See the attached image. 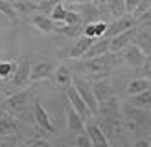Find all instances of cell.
<instances>
[{
  "mask_svg": "<svg viewBox=\"0 0 151 147\" xmlns=\"http://www.w3.org/2000/svg\"><path fill=\"white\" fill-rule=\"evenodd\" d=\"M32 98H33L32 88H20V90H15L13 94L7 96L2 105L6 107V110L11 116H22L28 112V107L33 103Z\"/></svg>",
  "mask_w": 151,
  "mask_h": 147,
  "instance_id": "6da1fadb",
  "label": "cell"
},
{
  "mask_svg": "<svg viewBox=\"0 0 151 147\" xmlns=\"http://www.w3.org/2000/svg\"><path fill=\"white\" fill-rule=\"evenodd\" d=\"M111 64H112L111 55L103 54V55H96V57H90V59H81V63H78V68L90 74V76L103 77L111 70Z\"/></svg>",
  "mask_w": 151,
  "mask_h": 147,
  "instance_id": "7a4b0ae2",
  "label": "cell"
},
{
  "mask_svg": "<svg viewBox=\"0 0 151 147\" xmlns=\"http://www.w3.org/2000/svg\"><path fill=\"white\" fill-rule=\"evenodd\" d=\"M72 85L76 86V90L79 92V96L83 98V101L87 103L90 114L96 116V114H98V108H100V103H98L96 96H94L92 85H90L87 79H83V77H74V79H72Z\"/></svg>",
  "mask_w": 151,
  "mask_h": 147,
  "instance_id": "3957f363",
  "label": "cell"
},
{
  "mask_svg": "<svg viewBox=\"0 0 151 147\" xmlns=\"http://www.w3.org/2000/svg\"><path fill=\"white\" fill-rule=\"evenodd\" d=\"M137 31H138L137 26H133V28H127V29H124V31L109 37V51H111V54H120L124 48H127L134 41Z\"/></svg>",
  "mask_w": 151,
  "mask_h": 147,
  "instance_id": "277c9868",
  "label": "cell"
},
{
  "mask_svg": "<svg viewBox=\"0 0 151 147\" xmlns=\"http://www.w3.org/2000/svg\"><path fill=\"white\" fill-rule=\"evenodd\" d=\"M32 107H33V120H35V123H37V127L42 129L44 132H57L55 123L52 121L48 110L42 107V103H41V101H33Z\"/></svg>",
  "mask_w": 151,
  "mask_h": 147,
  "instance_id": "5b68a950",
  "label": "cell"
},
{
  "mask_svg": "<svg viewBox=\"0 0 151 147\" xmlns=\"http://www.w3.org/2000/svg\"><path fill=\"white\" fill-rule=\"evenodd\" d=\"M29 66L32 63L28 61V59H22V61L17 63V68H15V74L11 76V88L13 90H20V88H26L28 83H32L29 81Z\"/></svg>",
  "mask_w": 151,
  "mask_h": 147,
  "instance_id": "8992f818",
  "label": "cell"
},
{
  "mask_svg": "<svg viewBox=\"0 0 151 147\" xmlns=\"http://www.w3.org/2000/svg\"><path fill=\"white\" fill-rule=\"evenodd\" d=\"M65 90H66V101H68V105H70L74 110H78V112L81 114V118H83V120L94 118L92 114H90V110H88V107H87V103L83 101V98L79 96V92L76 90V86H74V85L66 86Z\"/></svg>",
  "mask_w": 151,
  "mask_h": 147,
  "instance_id": "52a82bcc",
  "label": "cell"
},
{
  "mask_svg": "<svg viewBox=\"0 0 151 147\" xmlns=\"http://www.w3.org/2000/svg\"><path fill=\"white\" fill-rule=\"evenodd\" d=\"M85 131H87V134L90 138V142H92V145H96V147H107L111 143V140L105 136V132L101 131L100 123H98L96 120H92V118L85 120Z\"/></svg>",
  "mask_w": 151,
  "mask_h": 147,
  "instance_id": "ba28073f",
  "label": "cell"
},
{
  "mask_svg": "<svg viewBox=\"0 0 151 147\" xmlns=\"http://www.w3.org/2000/svg\"><path fill=\"white\" fill-rule=\"evenodd\" d=\"M54 70H55V64L52 61H37L32 63L29 66V81L35 83V81H42V79H50L54 76Z\"/></svg>",
  "mask_w": 151,
  "mask_h": 147,
  "instance_id": "9c48e42d",
  "label": "cell"
},
{
  "mask_svg": "<svg viewBox=\"0 0 151 147\" xmlns=\"http://www.w3.org/2000/svg\"><path fill=\"white\" fill-rule=\"evenodd\" d=\"M72 9H76L79 15H81V20L83 24L85 22H94L98 19L103 17V13L100 11V7H98L94 2H81V4H70Z\"/></svg>",
  "mask_w": 151,
  "mask_h": 147,
  "instance_id": "30bf717a",
  "label": "cell"
},
{
  "mask_svg": "<svg viewBox=\"0 0 151 147\" xmlns=\"http://www.w3.org/2000/svg\"><path fill=\"white\" fill-rule=\"evenodd\" d=\"M122 51H124V61H125L127 66H131V68H134V70H138L140 66H142L146 54L137 46V44H133V42H131L129 46L124 48Z\"/></svg>",
  "mask_w": 151,
  "mask_h": 147,
  "instance_id": "8fae6325",
  "label": "cell"
},
{
  "mask_svg": "<svg viewBox=\"0 0 151 147\" xmlns=\"http://www.w3.org/2000/svg\"><path fill=\"white\" fill-rule=\"evenodd\" d=\"M66 127H68V132L74 136L85 131V120H83L81 114L78 110H74L68 103H66Z\"/></svg>",
  "mask_w": 151,
  "mask_h": 147,
  "instance_id": "7c38bea8",
  "label": "cell"
},
{
  "mask_svg": "<svg viewBox=\"0 0 151 147\" xmlns=\"http://www.w3.org/2000/svg\"><path fill=\"white\" fill-rule=\"evenodd\" d=\"M29 24L35 26L42 33H55L57 22H54L48 15H44V13H32L29 15Z\"/></svg>",
  "mask_w": 151,
  "mask_h": 147,
  "instance_id": "4fadbf2b",
  "label": "cell"
},
{
  "mask_svg": "<svg viewBox=\"0 0 151 147\" xmlns=\"http://www.w3.org/2000/svg\"><path fill=\"white\" fill-rule=\"evenodd\" d=\"M133 26H137V20L133 19V15L125 13V15H122V17L114 19V22H111V24L107 26L105 37H112V35H116V33H120V31H124V29H127V28H133Z\"/></svg>",
  "mask_w": 151,
  "mask_h": 147,
  "instance_id": "5bb4252c",
  "label": "cell"
},
{
  "mask_svg": "<svg viewBox=\"0 0 151 147\" xmlns=\"http://www.w3.org/2000/svg\"><path fill=\"white\" fill-rule=\"evenodd\" d=\"M92 85V90H94V96H96V99L98 103H103L105 99H109L111 96H112V90H111V83L107 81V77H96L94 83H90Z\"/></svg>",
  "mask_w": 151,
  "mask_h": 147,
  "instance_id": "9a60e30c",
  "label": "cell"
},
{
  "mask_svg": "<svg viewBox=\"0 0 151 147\" xmlns=\"http://www.w3.org/2000/svg\"><path fill=\"white\" fill-rule=\"evenodd\" d=\"M103 54H111L109 51V37H100V39H94V42L88 46V50L85 51V55L81 59H90L96 55H103Z\"/></svg>",
  "mask_w": 151,
  "mask_h": 147,
  "instance_id": "2e32d148",
  "label": "cell"
},
{
  "mask_svg": "<svg viewBox=\"0 0 151 147\" xmlns=\"http://www.w3.org/2000/svg\"><path fill=\"white\" fill-rule=\"evenodd\" d=\"M122 112V116H124V120H131V121H134L137 125H140V123H144L146 120H147V112H146V108H140V107H134V105H125L124 107V110H120Z\"/></svg>",
  "mask_w": 151,
  "mask_h": 147,
  "instance_id": "e0dca14e",
  "label": "cell"
},
{
  "mask_svg": "<svg viewBox=\"0 0 151 147\" xmlns=\"http://www.w3.org/2000/svg\"><path fill=\"white\" fill-rule=\"evenodd\" d=\"M54 79H55V83L61 88H66V86L72 85L74 76H72V72H70V68L66 64H59V66H55V70H54Z\"/></svg>",
  "mask_w": 151,
  "mask_h": 147,
  "instance_id": "ac0fdd59",
  "label": "cell"
},
{
  "mask_svg": "<svg viewBox=\"0 0 151 147\" xmlns=\"http://www.w3.org/2000/svg\"><path fill=\"white\" fill-rule=\"evenodd\" d=\"M92 42H94V39H90V37H87V35H79L78 41H76V44H74L72 50H70V57L72 59H81Z\"/></svg>",
  "mask_w": 151,
  "mask_h": 147,
  "instance_id": "d6986e66",
  "label": "cell"
},
{
  "mask_svg": "<svg viewBox=\"0 0 151 147\" xmlns=\"http://www.w3.org/2000/svg\"><path fill=\"white\" fill-rule=\"evenodd\" d=\"M147 88H151V81L147 79V77H134V79H131L129 83H127V86H125V92H127V96H134V94H138V92H144V90H147Z\"/></svg>",
  "mask_w": 151,
  "mask_h": 147,
  "instance_id": "ffe728a7",
  "label": "cell"
},
{
  "mask_svg": "<svg viewBox=\"0 0 151 147\" xmlns=\"http://www.w3.org/2000/svg\"><path fill=\"white\" fill-rule=\"evenodd\" d=\"M129 103L134 107H140V108H151V88H147V90L144 92H138L134 96H129Z\"/></svg>",
  "mask_w": 151,
  "mask_h": 147,
  "instance_id": "44dd1931",
  "label": "cell"
},
{
  "mask_svg": "<svg viewBox=\"0 0 151 147\" xmlns=\"http://www.w3.org/2000/svg\"><path fill=\"white\" fill-rule=\"evenodd\" d=\"M133 44H137L146 55H149L151 54V31H147V29H144V31H137Z\"/></svg>",
  "mask_w": 151,
  "mask_h": 147,
  "instance_id": "7402d4cb",
  "label": "cell"
},
{
  "mask_svg": "<svg viewBox=\"0 0 151 147\" xmlns=\"http://www.w3.org/2000/svg\"><path fill=\"white\" fill-rule=\"evenodd\" d=\"M19 131V121L11 114L0 116V134H13Z\"/></svg>",
  "mask_w": 151,
  "mask_h": 147,
  "instance_id": "603a6c76",
  "label": "cell"
},
{
  "mask_svg": "<svg viewBox=\"0 0 151 147\" xmlns=\"http://www.w3.org/2000/svg\"><path fill=\"white\" fill-rule=\"evenodd\" d=\"M15 11L19 15H32V13H37V2H32V0H19V2H11Z\"/></svg>",
  "mask_w": 151,
  "mask_h": 147,
  "instance_id": "cb8c5ba5",
  "label": "cell"
},
{
  "mask_svg": "<svg viewBox=\"0 0 151 147\" xmlns=\"http://www.w3.org/2000/svg\"><path fill=\"white\" fill-rule=\"evenodd\" d=\"M48 17L54 22H57V24H63L65 17H66V6H65V2H59V0H57V2L54 4V7H52V11H50Z\"/></svg>",
  "mask_w": 151,
  "mask_h": 147,
  "instance_id": "d4e9b609",
  "label": "cell"
},
{
  "mask_svg": "<svg viewBox=\"0 0 151 147\" xmlns=\"http://www.w3.org/2000/svg\"><path fill=\"white\" fill-rule=\"evenodd\" d=\"M107 9H109V15L112 19H118L122 15H125V2L124 0H109Z\"/></svg>",
  "mask_w": 151,
  "mask_h": 147,
  "instance_id": "484cf974",
  "label": "cell"
},
{
  "mask_svg": "<svg viewBox=\"0 0 151 147\" xmlns=\"http://www.w3.org/2000/svg\"><path fill=\"white\" fill-rule=\"evenodd\" d=\"M15 68H17V63L15 61H0V79H11V76L15 74Z\"/></svg>",
  "mask_w": 151,
  "mask_h": 147,
  "instance_id": "4316f807",
  "label": "cell"
},
{
  "mask_svg": "<svg viewBox=\"0 0 151 147\" xmlns=\"http://www.w3.org/2000/svg\"><path fill=\"white\" fill-rule=\"evenodd\" d=\"M0 13L2 15H6L7 19H9L13 24L17 22V17H19V13L15 11V7H13V4L9 2V0H0Z\"/></svg>",
  "mask_w": 151,
  "mask_h": 147,
  "instance_id": "83f0119b",
  "label": "cell"
},
{
  "mask_svg": "<svg viewBox=\"0 0 151 147\" xmlns=\"http://www.w3.org/2000/svg\"><path fill=\"white\" fill-rule=\"evenodd\" d=\"M149 7H151V0H140V4L137 6V9L133 11V19H134V20H138L142 15H144V13L149 9ZM137 24H138V22H137Z\"/></svg>",
  "mask_w": 151,
  "mask_h": 147,
  "instance_id": "f1b7e54d",
  "label": "cell"
},
{
  "mask_svg": "<svg viewBox=\"0 0 151 147\" xmlns=\"http://www.w3.org/2000/svg\"><path fill=\"white\" fill-rule=\"evenodd\" d=\"M72 143H74V145H79V147H90V145H92V142H90V138H88V134H87V131H83V132H79V134H76V138H74Z\"/></svg>",
  "mask_w": 151,
  "mask_h": 147,
  "instance_id": "f546056e",
  "label": "cell"
},
{
  "mask_svg": "<svg viewBox=\"0 0 151 147\" xmlns=\"http://www.w3.org/2000/svg\"><path fill=\"white\" fill-rule=\"evenodd\" d=\"M138 70L142 74V77H147L151 81V54L144 57V63H142V66H140Z\"/></svg>",
  "mask_w": 151,
  "mask_h": 147,
  "instance_id": "4dcf8cb0",
  "label": "cell"
},
{
  "mask_svg": "<svg viewBox=\"0 0 151 147\" xmlns=\"http://www.w3.org/2000/svg\"><path fill=\"white\" fill-rule=\"evenodd\" d=\"M107 26H109V22H105L103 19H98V20H94V28H96V39H100V37H105V31H107Z\"/></svg>",
  "mask_w": 151,
  "mask_h": 147,
  "instance_id": "1f68e13d",
  "label": "cell"
},
{
  "mask_svg": "<svg viewBox=\"0 0 151 147\" xmlns=\"http://www.w3.org/2000/svg\"><path fill=\"white\" fill-rule=\"evenodd\" d=\"M81 35H87L90 39H96V28H94V22H85L83 24V33Z\"/></svg>",
  "mask_w": 151,
  "mask_h": 147,
  "instance_id": "d6a6232c",
  "label": "cell"
},
{
  "mask_svg": "<svg viewBox=\"0 0 151 147\" xmlns=\"http://www.w3.org/2000/svg\"><path fill=\"white\" fill-rule=\"evenodd\" d=\"M124 2H125V13L133 15V11L137 9V6L140 4V0H124Z\"/></svg>",
  "mask_w": 151,
  "mask_h": 147,
  "instance_id": "836d02e7",
  "label": "cell"
},
{
  "mask_svg": "<svg viewBox=\"0 0 151 147\" xmlns=\"http://www.w3.org/2000/svg\"><path fill=\"white\" fill-rule=\"evenodd\" d=\"M92 2L100 7V11L103 15H109V9H107V4H109V0H92Z\"/></svg>",
  "mask_w": 151,
  "mask_h": 147,
  "instance_id": "e575fe53",
  "label": "cell"
},
{
  "mask_svg": "<svg viewBox=\"0 0 151 147\" xmlns=\"http://www.w3.org/2000/svg\"><path fill=\"white\" fill-rule=\"evenodd\" d=\"M28 145H42V147H48L50 142L48 140H44V138H33V140H29Z\"/></svg>",
  "mask_w": 151,
  "mask_h": 147,
  "instance_id": "d590c367",
  "label": "cell"
},
{
  "mask_svg": "<svg viewBox=\"0 0 151 147\" xmlns=\"http://www.w3.org/2000/svg\"><path fill=\"white\" fill-rule=\"evenodd\" d=\"M137 22H151V7H149V9H147L144 15H142V17H140Z\"/></svg>",
  "mask_w": 151,
  "mask_h": 147,
  "instance_id": "8d00e7d4",
  "label": "cell"
},
{
  "mask_svg": "<svg viewBox=\"0 0 151 147\" xmlns=\"http://www.w3.org/2000/svg\"><path fill=\"white\" fill-rule=\"evenodd\" d=\"M134 147H149V140H138L134 142Z\"/></svg>",
  "mask_w": 151,
  "mask_h": 147,
  "instance_id": "74e56055",
  "label": "cell"
},
{
  "mask_svg": "<svg viewBox=\"0 0 151 147\" xmlns=\"http://www.w3.org/2000/svg\"><path fill=\"white\" fill-rule=\"evenodd\" d=\"M59 2H66V4H81V2H92V0H59Z\"/></svg>",
  "mask_w": 151,
  "mask_h": 147,
  "instance_id": "f35d334b",
  "label": "cell"
},
{
  "mask_svg": "<svg viewBox=\"0 0 151 147\" xmlns=\"http://www.w3.org/2000/svg\"><path fill=\"white\" fill-rule=\"evenodd\" d=\"M149 110H151V108H149ZM147 118H149V121H151V114H149V116H147Z\"/></svg>",
  "mask_w": 151,
  "mask_h": 147,
  "instance_id": "ab89813d",
  "label": "cell"
},
{
  "mask_svg": "<svg viewBox=\"0 0 151 147\" xmlns=\"http://www.w3.org/2000/svg\"><path fill=\"white\" fill-rule=\"evenodd\" d=\"M32 2H41V0H32Z\"/></svg>",
  "mask_w": 151,
  "mask_h": 147,
  "instance_id": "60d3db41",
  "label": "cell"
}]
</instances>
